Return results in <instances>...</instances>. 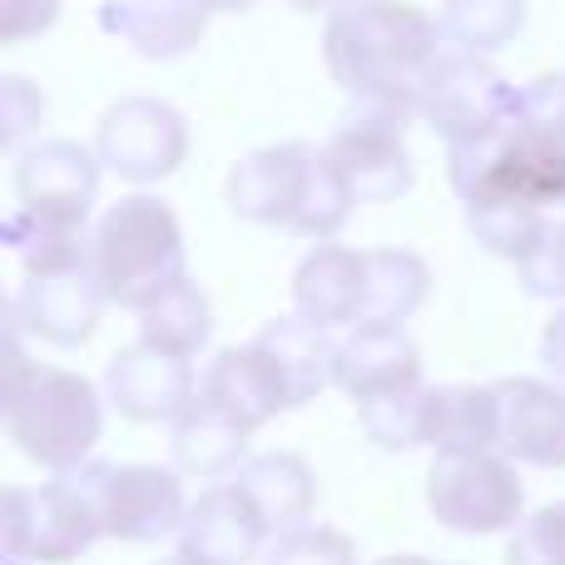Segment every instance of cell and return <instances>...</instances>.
<instances>
[{"label": "cell", "mask_w": 565, "mask_h": 565, "mask_svg": "<svg viewBox=\"0 0 565 565\" xmlns=\"http://www.w3.org/2000/svg\"><path fill=\"white\" fill-rule=\"evenodd\" d=\"M447 50L451 40L441 20L407 0H352L328 15L322 30L328 75L352 99L392 105L412 119H422V99Z\"/></svg>", "instance_id": "obj_1"}, {"label": "cell", "mask_w": 565, "mask_h": 565, "mask_svg": "<svg viewBox=\"0 0 565 565\" xmlns=\"http://www.w3.org/2000/svg\"><path fill=\"white\" fill-rule=\"evenodd\" d=\"M224 199L248 224L288 228V234L318 238V244H328L358 204L342 169L332 164L328 145H302V139L244 154L228 169Z\"/></svg>", "instance_id": "obj_2"}, {"label": "cell", "mask_w": 565, "mask_h": 565, "mask_svg": "<svg viewBox=\"0 0 565 565\" xmlns=\"http://www.w3.org/2000/svg\"><path fill=\"white\" fill-rule=\"evenodd\" d=\"M99 431H105V407L89 377L65 367H45L20 352V328H10L6 352V437L25 461L45 471H75L89 461Z\"/></svg>", "instance_id": "obj_3"}, {"label": "cell", "mask_w": 565, "mask_h": 565, "mask_svg": "<svg viewBox=\"0 0 565 565\" xmlns=\"http://www.w3.org/2000/svg\"><path fill=\"white\" fill-rule=\"evenodd\" d=\"M95 274L105 282L109 302L129 312H145L174 282H184L189 254L174 209L154 194L119 199L95 228Z\"/></svg>", "instance_id": "obj_4"}, {"label": "cell", "mask_w": 565, "mask_h": 565, "mask_svg": "<svg viewBox=\"0 0 565 565\" xmlns=\"http://www.w3.org/2000/svg\"><path fill=\"white\" fill-rule=\"evenodd\" d=\"M447 179L461 204H526L565 214V139L521 125L516 109L501 129L447 145Z\"/></svg>", "instance_id": "obj_5"}, {"label": "cell", "mask_w": 565, "mask_h": 565, "mask_svg": "<svg viewBox=\"0 0 565 565\" xmlns=\"http://www.w3.org/2000/svg\"><path fill=\"white\" fill-rule=\"evenodd\" d=\"M0 536L10 561L70 565L79 561L99 536V461L75 471H60L45 487H10L0 507Z\"/></svg>", "instance_id": "obj_6"}, {"label": "cell", "mask_w": 565, "mask_h": 565, "mask_svg": "<svg viewBox=\"0 0 565 565\" xmlns=\"http://www.w3.org/2000/svg\"><path fill=\"white\" fill-rule=\"evenodd\" d=\"M427 507L457 536H497L521 526V491L516 461L497 451H437L427 471Z\"/></svg>", "instance_id": "obj_7"}, {"label": "cell", "mask_w": 565, "mask_h": 565, "mask_svg": "<svg viewBox=\"0 0 565 565\" xmlns=\"http://www.w3.org/2000/svg\"><path fill=\"white\" fill-rule=\"evenodd\" d=\"M407 125L412 115L392 105H372V99H352V109L338 119L328 154L342 169L358 204H397L412 189L417 169H412Z\"/></svg>", "instance_id": "obj_8"}, {"label": "cell", "mask_w": 565, "mask_h": 565, "mask_svg": "<svg viewBox=\"0 0 565 565\" xmlns=\"http://www.w3.org/2000/svg\"><path fill=\"white\" fill-rule=\"evenodd\" d=\"M95 154L125 184H159L189 159V119L169 99L129 95L99 115Z\"/></svg>", "instance_id": "obj_9"}, {"label": "cell", "mask_w": 565, "mask_h": 565, "mask_svg": "<svg viewBox=\"0 0 565 565\" xmlns=\"http://www.w3.org/2000/svg\"><path fill=\"white\" fill-rule=\"evenodd\" d=\"M99 154L75 139H40L15 154V204L45 228L85 234L99 194Z\"/></svg>", "instance_id": "obj_10"}, {"label": "cell", "mask_w": 565, "mask_h": 565, "mask_svg": "<svg viewBox=\"0 0 565 565\" xmlns=\"http://www.w3.org/2000/svg\"><path fill=\"white\" fill-rule=\"evenodd\" d=\"M516 109V85L497 75L481 55L451 45L441 55L437 75L427 85V99H422V119L437 129L447 145H471V139L501 129Z\"/></svg>", "instance_id": "obj_11"}, {"label": "cell", "mask_w": 565, "mask_h": 565, "mask_svg": "<svg viewBox=\"0 0 565 565\" xmlns=\"http://www.w3.org/2000/svg\"><path fill=\"white\" fill-rule=\"evenodd\" d=\"M189 516L184 481L169 467H115L99 461V521H105L109 541H129V546H154L164 536H179Z\"/></svg>", "instance_id": "obj_12"}, {"label": "cell", "mask_w": 565, "mask_h": 565, "mask_svg": "<svg viewBox=\"0 0 565 565\" xmlns=\"http://www.w3.org/2000/svg\"><path fill=\"white\" fill-rule=\"evenodd\" d=\"M199 387H204V382L194 377L189 358L159 352V348H149V342L119 348L105 367L109 407H115L125 422H139V427L179 422L199 402Z\"/></svg>", "instance_id": "obj_13"}, {"label": "cell", "mask_w": 565, "mask_h": 565, "mask_svg": "<svg viewBox=\"0 0 565 565\" xmlns=\"http://www.w3.org/2000/svg\"><path fill=\"white\" fill-rule=\"evenodd\" d=\"M105 308H109L105 282H99L95 264H85L20 282V292L10 298V328L30 332L40 342H55V348H79V342L95 338Z\"/></svg>", "instance_id": "obj_14"}, {"label": "cell", "mask_w": 565, "mask_h": 565, "mask_svg": "<svg viewBox=\"0 0 565 565\" xmlns=\"http://www.w3.org/2000/svg\"><path fill=\"white\" fill-rule=\"evenodd\" d=\"M332 387L348 392L352 407L417 392L422 387V348L407 338V328L358 322V328L338 342V358H332Z\"/></svg>", "instance_id": "obj_15"}, {"label": "cell", "mask_w": 565, "mask_h": 565, "mask_svg": "<svg viewBox=\"0 0 565 565\" xmlns=\"http://www.w3.org/2000/svg\"><path fill=\"white\" fill-rule=\"evenodd\" d=\"M412 441L431 451H497L501 447V402L497 382H422L412 397Z\"/></svg>", "instance_id": "obj_16"}, {"label": "cell", "mask_w": 565, "mask_h": 565, "mask_svg": "<svg viewBox=\"0 0 565 565\" xmlns=\"http://www.w3.org/2000/svg\"><path fill=\"white\" fill-rule=\"evenodd\" d=\"M501 457L521 467H565V382L501 377Z\"/></svg>", "instance_id": "obj_17"}, {"label": "cell", "mask_w": 565, "mask_h": 565, "mask_svg": "<svg viewBox=\"0 0 565 565\" xmlns=\"http://www.w3.org/2000/svg\"><path fill=\"white\" fill-rule=\"evenodd\" d=\"M264 541L268 526L254 511V501L228 481V487H214L189 507L184 531H179V551L204 565H254L264 561Z\"/></svg>", "instance_id": "obj_18"}, {"label": "cell", "mask_w": 565, "mask_h": 565, "mask_svg": "<svg viewBox=\"0 0 565 565\" xmlns=\"http://www.w3.org/2000/svg\"><path fill=\"white\" fill-rule=\"evenodd\" d=\"M214 10L204 0H105L99 30L129 45L139 60H179L204 40Z\"/></svg>", "instance_id": "obj_19"}, {"label": "cell", "mask_w": 565, "mask_h": 565, "mask_svg": "<svg viewBox=\"0 0 565 565\" xmlns=\"http://www.w3.org/2000/svg\"><path fill=\"white\" fill-rule=\"evenodd\" d=\"M199 397L214 402V407L228 412L234 422H244L248 431L268 427L278 412H292L288 382H282V372L274 367V358H268L258 342H244V348L218 352V358L209 362V372H204Z\"/></svg>", "instance_id": "obj_20"}, {"label": "cell", "mask_w": 565, "mask_h": 565, "mask_svg": "<svg viewBox=\"0 0 565 565\" xmlns=\"http://www.w3.org/2000/svg\"><path fill=\"white\" fill-rule=\"evenodd\" d=\"M367 298V254L318 244L292 274V312L318 328H358Z\"/></svg>", "instance_id": "obj_21"}, {"label": "cell", "mask_w": 565, "mask_h": 565, "mask_svg": "<svg viewBox=\"0 0 565 565\" xmlns=\"http://www.w3.org/2000/svg\"><path fill=\"white\" fill-rule=\"evenodd\" d=\"M234 487L254 501V511L264 516L268 536L308 526L312 507H318V481H312V467L298 457V451H264V457H248L244 467H238Z\"/></svg>", "instance_id": "obj_22"}, {"label": "cell", "mask_w": 565, "mask_h": 565, "mask_svg": "<svg viewBox=\"0 0 565 565\" xmlns=\"http://www.w3.org/2000/svg\"><path fill=\"white\" fill-rule=\"evenodd\" d=\"M254 342L274 358V367L282 372L292 407H308V402H318L322 392L332 387V358H338V342L328 338V328H318V322L288 312V318H268Z\"/></svg>", "instance_id": "obj_23"}, {"label": "cell", "mask_w": 565, "mask_h": 565, "mask_svg": "<svg viewBox=\"0 0 565 565\" xmlns=\"http://www.w3.org/2000/svg\"><path fill=\"white\" fill-rule=\"evenodd\" d=\"M169 427H174L169 451H174V467L184 471V477H204V481L238 477V467L248 461V437H254V431L204 397L179 422H169Z\"/></svg>", "instance_id": "obj_24"}, {"label": "cell", "mask_w": 565, "mask_h": 565, "mask_svg": "<svg viewBox=\"0 0 565 565\" xmlns=\"http://www.w3.org/2000/svg\"><path fill=\"white\" fill-rule=\"evenodd\" d=\"M431 268L412 248H367V298H362V322L402 328L412 312L427 302Z\"/></svg>", "instance_id": "obj_25"}, {"label": "cell", "mask_w": 565, "mask_h": 565, "mask_svg": "<svg viewBox=\"0 0 565 565\" xmlns=\"http://www.w3.org/2000/svg\"><path fill=\"white\" fill-rule=\"evenodd\" d=\"M209 332H214V312H209V298L194 278L174 282L164 298L139 312V342L174 352V358H194L209 342Z\"/></svg>", "instance_id": "obj_26"}, {"label": "cell", "mask_w": 565, "mask_h": 565, "mask_svg": "<svg viewBox=\"0 0 565 565\" xmlns=\"http://www.w3.org/2000/svg\"><path fill=\"white\" fill-rule=\"evenodd\" d=\"M0 238H6V248L20 258L25 278H45V274H65V268L95 264V238L70 234V228H45V224H35V218H25L20 209L0 224Z\"/></svg>", "instance_id": "obj_27"}, {"label": "cell", "mask_w": 565, "mask_h": 565, "mask_svg": "<svg viewBox=\"0 0 565 565\" xmlns=\"http://www.w3.org/2000/svg\"><path fill=\"white\" fill-rule=\"evenodd\" d=\"M441 30L471 55H497L526 30V0H441Z\"/></svg>", "instance_id": "obj_28"}, {"label": "cell", "mask_w": 565, "mask_h": 565, "mask_svg": "<svg viewBox=\"0 0 565 565\" xmlns=\"http://www.w3.org/2000/svg\"><path fill=\"white\" fill-rule=\"evenodd\" d=\"M546 209H526V204H467V234L477 238L487 254L507 258V264H526L536 254V244L551 228Z\"/></svg>", "instance_id": "obj_29"}, {"label": "cell", "mask_w": 565, "mask_h": 565, "mask_svg": "<svg viewBox=\"0 0 565 565\" xmlns=\"http://www.w3.org/2000/svg\"><path fill=\"white\" fill-rule=\"evenodd\" d=\"M264 565H358V551L342 531L332 526H298V531H282V536L268 541Z\"/></svg>", "instance_id": "obj_30"}, {"label": "cell", "mask_w": 565, "mask_h": 565, "mask_svg": "<svg viewBox=\"0 0 565 565\" xmlns=\"http://www.w3.org/2000/svg\"><path fill=\"white\" fill-rule=\"evenodd\" d=\"M507 565H565V501L521 516L507 541Z\"/></svg>", "instance_id": "obj_31"}, {"label": "cell", "mask_w": 565, "mask_h": 565, "mask_svg": "<svg viewBox=\"0 0 565 565\" xmlns=\"http://www.w3.org/2000/svg\"><path fill=\"white\" fill-rule=\"evenodd\" d=\"M516 278L531 298L541 302H565V214L551 218L546 238L536 244V254L526 264H516Z\"/></svg>", "instance_id": "obj_32"}, {"label": "cell", "mask_w": 565, "mask_h": 565, "mask_svg": "<svg viewBox=\"0 0 565 565\" xmlns=\"http://www.w3.org/2000/svg\"><path fill=\"white\" fill-rule=\"evenodd\" d=\"M516 119L551 139H565V75H536L516 89Z\"/></svg>", "instance_id": "obj_33"}, {"label": "cell", "mask_w": 565, "mask_h": 565, "mask_svg": "<svg viewBox=\"0 0 565 565\" xmlns=\"http://www.w3.org/2000/svg\"><path fill=\"white\" fill-rule=\"evenodd\" d=\"M40 119H45V95H40L25 75L0 79V125H6L0 139H6V149H20V139L35 135Z\"/></svg>", "instance_id": "obj_34"}, {"label": "cell", "mask_w": 565, "mask_h": 565, "mask_svg": "<svg viewBox=\"0 0 565 565\" xmlns=\"http://www.w3.org/2000/svg\"><path fill=\"white\" fill-rule=\"evenodd\" d=\"M60 20V0H0V45H25Z\"/></svg>", "instance_id": "obj_35"}, {"label": "cell", "mask_w": 565, "mask_h": 565, "mask_svg": "<svg viewBox=\"0 0 565 565\" xmlns=\"http://www.w3.org/2000/svg\"><path fill=\"white\" fill-rule=\"evenodd\" d=\"M541 362H546L551 377L565 382V308L546 322V332H541Z\"/></svg>", "instance_id": "obj_36"}, {"label": "cell", "mask_w": 565, "mask_h": 565, "mask_svg": "<svg viewBox=\"0 0 565 565\" xmlns=\"http://www.w3.org/2000/svg\"><path fill=\"white\" fill-rule=\"evenodd\" d=\"M292 10H302V15H338L342 6H352V0H288Z\"/></svg>", "instance_id": "obj_37"}, {"label": "cell", "mask_w": 565, "mask_h": 565, "mask_svg": "<svg viewBox=\"0 0 565 565\" xmlns=\"http://www.w3.org/2000/svg\"><path fill=\"white\" fill-rule=\"evenodd\" d=\"M209 10H228V15H234V10H254L258 0H204Z\"/></svg>", "instance_id": "obj_38"}, {"label": "cell", "mask_w": 565, "mask_h": 565, "mask_svg": "<svg viewBox=\"0 0 565 565\" xmlns=\"http://www.w3.org/2000/svg\"><path fill=\"white\" fill-rule=\"evenodd\" d=\"M372 565H437V561H422V556H382V561H372Z\"/></svg>", "instance_id": "obj_39"}, {"label": "cell", "mask_w": 565, "mask_h": 565, "mask_svg": "<svg viewBox=\"0 0 565 565\" xmlns=\"http://www.w3.org/2000/svg\"><path fill=\"white\" fill-rule=\"evenodd\" d=\"M159 565H204V561H194V556H184V551H179V556H169V561H159Z\"/></svg>", "instance_id": "obj_40"}, {"label": "cell", "mask_w": 565, "mask_h": 565, "mask_svg": "<svg viewBox=\"0 0 565 565\" xmlns=\"http://www.w3.org/2000/svg\"><path fill=\"white\" fill-rule=\"evenodd\" d=\"M10 565H25V561H10Z\"/></svg>", "instance_id": "obj_41"}]
</instances>
